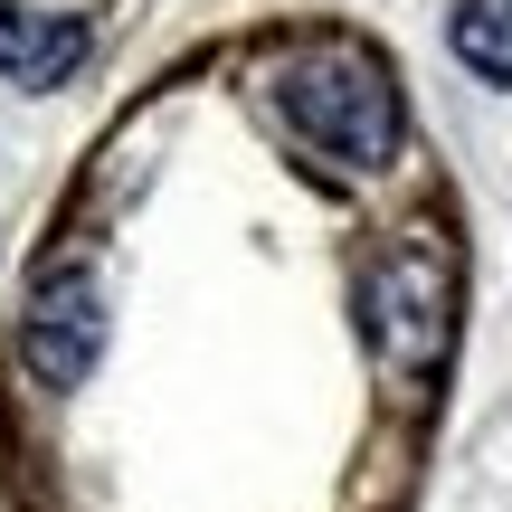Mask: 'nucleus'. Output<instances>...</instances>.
<instances>
[{"instance_id":"1","label":"nucleus","mask_w":512,"mask_h":512,"mask_svg":"<svg viewBox=\"0 0 512 512\" xmlns=\"http://www.w3.org/2000/svg\"><path fill=\"white\" fill-rule=\"evenodd\" d=\"M275 105H285V124L304 133L313 152H332V162H351V171H389L399 162V86H389V67L361 38H313L304 57H285Z\"/></svg>"},{"instance_id":"2","label":"nucleus","mask_w":512,"mask_h":512,"mask_svg":"<svg viewBox=\"0 0 512 512\" xmlns=\"http://www.w3.org/2000/svg\"><path fill=\"white\" fill-rule=\"evenodd\" d=\"M361 323H370V351L399 380H437L446 370V351H456V256H446L437 228H408V238H389L370 256Z\"/></svg>"},{"instance_id":"3","label":"nucleus","mask_w":512,"mask_h":512,"mask_svg":"<svg viewBox=\"0 0 512 512\" xmlns=\"http://www.w3.org/2000/svg\"><path fill=\"white\" fill-rule=\"evenodd\" d=\"M19 351H29V370L48 389H76L95 370V351H105V294H95V275L57 266L48 285H38L29 323H19Z\"/></svg>"},{"instance_id":"4","label":"nucleus","mask_w":512,"mask_h":512,"mask_svg":"<svg viewBox=\"0 0 512 512\" xmlns=\"http://www.w3.org/2000/svg\"><path fill=\"white\" fill-rule=\"evenodd\" d=\"M86 19H67V10H19V0H0V86H29V95H48L57 76H76L86 67Z\"/></svg>"},{"instance_id":"5","label":"nucleus","mask_w":512,"mask_h":512,"mask_svg":"<svg viewBox=\"0 0 512 512\" xmlns=\"http://www.w3.org/2000/svg\"><path fill=\"white\" fill-rule=\"evenodd\" d=\"M446 48H456L484 86H512V0H456V10H446Z\"/></svg>"}]
</instances>
